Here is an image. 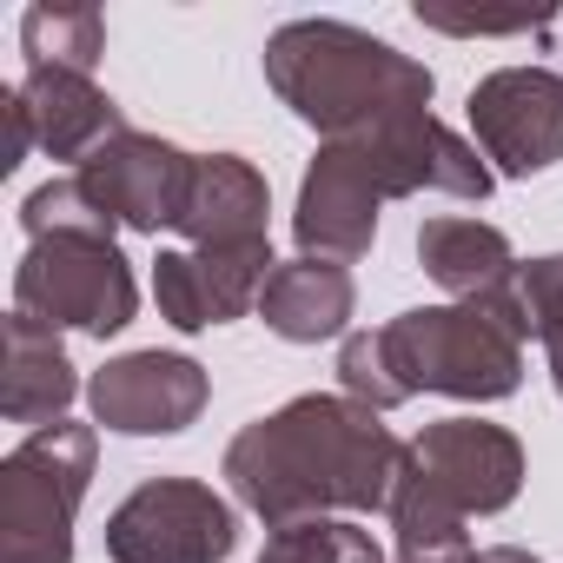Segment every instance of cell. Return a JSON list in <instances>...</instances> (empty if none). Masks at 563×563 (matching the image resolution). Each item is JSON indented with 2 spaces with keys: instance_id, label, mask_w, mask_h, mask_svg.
<instances>
[{
  "instance_id": "44dd1931",
  "label": "cell",
  "mask_w": 563,
  "mask_h": 563,
  "mask_svg": "<svg viewBox=\"0 0 563 563\" xmlns=\"http://www.w3.org/2000/svg\"><path fill=\"white\" fill-rule=\"evenodd\" d=\"M21 225H27V239H54V232H100V239H113V219L87 199L80 179H47L41 192H27Z\"/></svg>"
},
{
  "instance_id": "7c38bea8",
  "label": "cell",
  "mask_w": 563,
  "mask_h": 563,
  "mask_svg": "<svg viewBox=\"0 0 563 563\" xmlns=\"http://www.w3.org/2000/svg\"><path fill=\"white\" fill-rule=\"evenodd\" d=\"M418 258L457 306H484L504 325H517L523 339H537L530 332V306H523V265H517V252H510V239L497 225L464 219V212L424 219L418 225Z\"/></svg>"
},
{
  "instance_id": "5bb4252c",
  "label": "cell",
  "mask_w": 563,
  "mask_h": 563,
  "mask_svg": "<svg viewBox=\"0 0 563 563\" xmlns=\"http://www.w3.org/2000/svg\"><path fill=\"white\" fill-rule=\"evenodd\" d=\"M21 113H27V133L41 153L54 159H74L87 166L100 146H113L126 133L113 93L93 87V74H74V67H27V80L14 87Z\"/></svg>"
},
{
  "instance_id": "ffe728a7",
  "label": "cell",
  "mask_w": 563,
  "mask_h": 563,
  "mask_svg": "<svg viewBox=\"0 0 563 563\" xmlns=\"http://www.w3.org/2000/svg\"><path fill=\"white\" fill-rule=\"evenodd\" d=\"M258 563H385V550L352 517H312V523H292V530H272Z\"/></svg>"
},
{
  "instance_id": "7a4b0ae2",
  "label": "cell",
  "mask_w": 563,
  "mask_h": 563,
  "mask_svg": "<svg viewBox=\"0 0 563 563\" xmlns=\"http://www.w3.org/2000/svg\"><path fill=\"white\" fill-rule=\"evenodd\" d=\"M265 80L325 146H365L431 113V67L345 21H292L265 41Z\"/></svg>"
},
{
  "instance_id": "d6986e66",
  "label": "cell",
  "mask_w": 563,
  "mask_h": 563,
  "mask_svg": "<svg viewBox=\"0 0 563 563\" xmlns=\"http://www.w3.org/2000/svg\"><path fill=\"white\" fill-rule=\"evenodd\" d=\"M21 47L34 67H74L93 74L100 47H107V21L93 8H27L21 14Z\"/></svg>"
},
{
  "instance_id": "7402d4cb",
  "label": "cell",
  "mask_w": 563,
  "mask_h": 563,
  "mask_svg": "<svg viewBox=\"0 0 563 563\" xmlns=\"http://www.w3.org/2000/svg\"><path fill=\"white\" fill-rule=\"evenodd\" d=\"M523 306H530V332L543 339L550 385H556V398H563V252L523 265Z\"/></svg>"
},
{
  "instance_id": "9c48e42d",
  "label": "cell",
  "mask_w": 563,
  "mask_h": 563,
  "mask_svg": "<svg viewBox=\"0 0 563 563\" xmlns=\"http://www.w3.org/2000/svg\"><path fill=\"white\" fill-rule=\"evenodd\" d=\"M411 477L464 517H490L523 490V444L484 418H444L411 438Z\"/></svg>"
},
{
  "instance_id": "cb8c5ba5",
  "label": "cell",
  "mask_w": 563,
  "mask_h": 563,
  "mask_svg": "<svg viewBox=\"0 0 563 563\" xmlns=\"http://www.w3.org/2000/svg\"><path fill=\"white\" fill-rule=\"evenodd\" d=\"M477 563H537V556L517 550V543H497V550H477Z\"/></svg>"
},
{
  "instance_id": "52a82bcc",
  "label": "cell",
  "mask_w": 563,
  "mask_h": 563,
  "mask_svg": "<svg viewBox=\"0 0 563 563\" xmlns=\"http://www.w3.org/2000/svg\"><path fill=\"white\" fill-rule=\"evenodd\" d=\"M471 133L490 173L530 179L563 159V74L550 67H497L471 87Z\"/></svg>"
},
{
  "instance_id": "4fadbf2b",
  "label": "cell",
  "mask_w": 563,
  "mask_h": 563,
  "mask_svg": "<svg viewBox=\"0 0 563 563\" xmlns=\"http://www.w3.org/2000/svg\"><path fill=\"white\" fill-rule=\"evenodd\" d=\"M378 179L365 173V159L352 146H319L306 186H299V212H292V232H299V252L306 258H365L372 239H378Z\"/></svg>"
},
{
  "instance_id": "277c9868",
  "label": "cell",
  "mask_w": 563,
  "mask_h": 563,
  "mask_svg": "<svg viewBox=\"0 0 563 563\" xmlns=\"http://www.w3.org/2000/svg\"><path fill=\"white\" fill-rule=\"evenodd\" d=\"M93 424H47L0 464V563H74V517L93 484Z\"/></svg>"
},
{
  "instance_id": "2e32d148",
  "label": "cell",
  "mask_w": 563,
  "mask_h": 563,
  "mask_svg": "<svg viewBox=\"0 0 563 563\" xmlns=\"http://www.w3.org/2000/svg\"><path fill=\"white\" fill-rule=\"evenodd\" d=\"M358 306V286H352V272L339 258H292V265H278L265 278V292H258V319L265 332H278L286 345H319V339H339L345 319Z\"/></svg>"
},
{
  "instance_id": "8992f818",
  "label": "cell",
  "mask_w": 563,
  "mask_h": 563,
  "mask_svg": "<svg viewBox=\"0 0 563 563\" xmlns=\"http://www.w3.org/2000/svg\"><path fill=\"white\" fill-rule=\"evenodd\" d=\"M232 543H239V517L199 477H146L107 517L113 563H225Z\"/></svg>"
},
{
  "instance_id": "5b68a950",
  "label": "cell",
  "mask_w": 563,
  "mask_h": 563,
  "mask_svg": "<svg viewBox=\"0 0 563 563\" xmlns=\"http://www.w3.org/2000/svg\"><path fill=\"white\" fill-rule=\"evenodd\" d=\"M14 312L41 319V325H74L93 339H113L133 325L140 312V286H133V265L120 258L113 239L100 232H54L34 239L27 258L14 265Z\"/></svg>"
},
{
  "instance_id": "8fae6325",
  "label": "cell",
  "mask_w": 563,
  "mask_h": 563,
  "mask_svg": "<svg viewBox=\"0 0 563 563\" xmlns=\"http://www.w3.org/2000/svg\"><path fill=\"white\" fill-rule=\"evenodd\" d=\"M206 398H212L206 365H192L186 352H126L100 365L87 385L93 424L126 431V438H173L206 411Z\"/></svg>"
},
{
  "instance_id": "e0dca14e",
  "label": "cell",
  "mask_w": 563,
  "mask_h": 563,
  "mask_svg": "<svg viewBox=\"0 0 563 563\" xmlns=\"http://www.w3.org/2000/svg\"><path fill=\"white\" fill-rule=\"evenodd\" d=\"M265 179L239 159V153H206L192 173V199H186V245H258L265 239Z\"/></svg>"
},
{
  "instance_id": "9a60e30c",
  "label": "cell",
  "mask_w": 563,
  "mask_h": 563,
  "mask_svg": "<svg viewBox=\"0 0 563 563\" xmlns=\"http://www.w3.org/2000/svg\"><path fill=\"white\" fill-rule=\"evenodd\" d=\"M80 398V378H74V358L60 345L54 325L14 312L8 319V365H0V411H8V424H60L67 405Z\"/></svg>"
},
{
  "instance_id": "ba28073f",
  "label": "cell",
  "mask_w": 563,
  "mask_h": 563,
  "mask_svg": "<svg viewBox=\"0 0 563 563\" xmlns=\"http://www.w3.org/2000/svg\"><path fill=\"white\" fill-rule=\"evenodd\" d=\"M192 173H199V159L192 153H179L173 140H159V133H120L113 146H100L74 179L87 186V199L113 219V225H133V232H159V225H173L179 232V219H186V199H192Z\"/></svg>"
},
{
  "instance_id": "3957f363",
  "label": "cell",
  "mask_w": 563,
  "mask_h": 563,
  "mask_svg": "<svg viewBox=\"0 0 563 563\" xmlns=\"http://www.w3.org/2000/svg\"><path fill=\"white\" fill-rule=\"evenodd\" d=\"M385 372L405 398L444 391V398H510L523 378V332L504 325L484 306H418L378 325Z\"/></svg>"
},
{
  "instance_id": "30bf717a",
  "label": "cell",
  "mask_w": 563,
  "mask_h": 563,
  "mask_svg": "<svg viewBox=\"0 0 563 563\" xmlns=\"http://www.w3.org/2000/svg\"><path fill=\"white\" fill-rule=\"evenodd\" d=\"M272 239L258 245H186L153 258V299L173 332H206L258 312V292L272 278Z\"/></svg>"
},
{
  "instance_id": "ac0fdd59",
  "label": "cell",
  "mask_w": 563,
  "mask_h": 563,
  "mask_svg": "<svg viewBox=\"0 0 563 563\" xmlns=\"http://www.w3.org/2000/svg\"><path fill=\"white\" fill-rule=\"evenodd\" d=\"M471 517L451 510L438 490H424L405 464L398 477V497H391V530H398V563H477L471 550Z\"/></svg>"
},
{
  "instance_id": "603a6c76",
  "label": "cell",
  "mask_w": 563,
  "mask_h": 563,
  "mask_svg": "<svg viewBox=\"0 0 563 563\" xmlns=\"http://www.w3.org/2000/svg\"><path fill=\"white\" fill-rule=\"evenodd\" d=\"M339 385H345V398H358V405L378 411V418L405 405V391H398L391 372H385L378 332H345V345H339Z\"/></svg>"
},
{
  "instance_id": "6da1fadb",
  "label": "cell",
  "mask_w": 563,
  "mask_h": 563,
  "mask_svg": "<svg viewBox=\"0 0 563 563\" xmlns=\"http://www.w3.org/2000/svg\"><path fill=\"white\" fill-rule=\"evenodd\" d=\"M411 444H398L378 411L358 398H292L286 411L252 418L225 444L232 497L265 517L272 530H292L312 517H365L391 510Z\"/></svg>"
}]
</instances>
